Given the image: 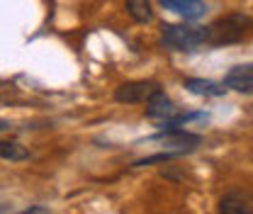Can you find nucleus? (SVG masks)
<instances>
[{
    "instance_id": "1",
    "label": "nucleus",
    "mask_w": 253,
    "mask_h": 214,
    "mask_svg": "<svg viewBox=\"0 0 253 214\" xmlns=\"http://www.w3.org/2000/svg\"><path fill=\"white\" fill-rule=\"evenodd\" d=\"M253 30V17L244 12H229L219 20H214L207 27V46H226L241 42Z\"/></svg>"
},
{
    "instance_id": "2",
    "label": "nucleus",
    "mask_w": 253,
    "mask_h": 214,
    "mask_svg": "<svg viewBox=\"0 0 253 214\" xmlns=\"http://www.w3.org/2000/svg\"><path fill=\"white\" fill-rule=\"evenodd\" d=\"M161 44L173 51H197L207 46V27H192V25H163Z\"/></svg>"
},
{
    "instance_id": "3",
    "label": "nucleus",
    "mask_w": 253,
    "mask_h": 214,
    "mask_svg": "<svg viewBox=\"0 0 253 214\" xmlns=\"http://www.w3.org/2000/svg\"><path fill=\"white\" fill-rule=\"evenodd\" d=\"M151 139H154V141H166L168 151H178V153L192 151V149L202 141V136H200V134H190V131L180 129V127H173V124L163 127V129L156 131Z\"/></svg>"
},
{
    "instance_id": "4",
    "label": "nucleus",
    "mask_w": 253,
    "mask_h": 214,
    "mask_svg": "<svg viewBox=\"0 0 253 214\" xmlns=\"http://www.w3.org/2000/svg\"><path fill=\"white\" fill-rule=\"evenodd\" d=\"M158 90V86L154 81H134V83H122L117 90H115V100L117 102H126V105H134V102H146L154 92Z\"/></svg>"
},
{
    "instance_id": "5",
    "label": "nucleus",
    "mask_w": 253,
    "mask_h": 214,
    "mask_svg": "<svg viewBox=\"0 0 253 214\" xmlns=\"http://www.w3.org/2000/svg\"><path fill=\"white\" fill-rule=\"evenodd\" d=\"M226 90H236L244 95H253V63H244V66H234L221 83Z\"/></svg>"
},
{
    "instance_id": "6",
    "label": "nucleus",
    "mask_w": 253,
    "mask_h": 214,
    "mask_svg": "<svg viewBox=\"0 0 253 214\" xmlns=\"http://www.w3.org/2000/svg\"><path fill=\"white\" fill-rule=\"evenodd\" d=\"M175 115H178V110H175L173 100L166 92L156 90L146 100V117L149 120H166V122H170Z\"/></svg>"
},
{
    "instance_id": "7",
    "label": "nucleus",
    "mask_w": 253,
    "mask_h": 214,
    "mask_svg": "<svg viewBox=\"0 0 253 214\" xmlns=\"http://www.w3.org/2000/svg\"><path fill=\"white\" fill-rule=\"evenodd\" d=\"M219 214H253V197L249 192L231 190L219 200Z\"/></svg>"
},
{
    "instance_id": "8",
    "label": "nucleus",
    "mask_w": 253,
    "mask_h": 214,
    "mask_svg": "<svg viewBox=\"0 0 253 214\" xmlns=\"http://www.w3.org/2000/svg\"><path fill=\"white\" fill-rule=\"evenodd\" d=\"M158 2L166 10H170V12L185 17V20H197V17H202L207 12L205 0H158Z\"/></svg>"
},
{
    "instance_id": "9",
    "label": "nucleus",
    "mask_w": 253,
    "mask_h": 214,
    "mask_svg": "<svg viewBox=\"0 0 253 214\" xmlns=\"http://www.w3.org/2000/svg\"><path fill=\"white\" fill-rule=\"evenodd\" d=\"M185 88H188L192 95H205V97H221L226 88L221 83H214V81H205V78H188L185 81Z\"/></svg>"
},
{
    "instance_id": "10",
    "label": "nucleus",
    "mask_w": 253,
    "mask_h": 214,
    "mask_svg": "<svg viewBox=\"0 0 253 214\" xmlns=\"http://www.w3.org/2000/svg\"><path fill=\"white\" fill-rule=\"evenodd\" d=\"M126 10L141 25H146V22L154 20V10H151V2L149 0H126Z\"/></svg>"
},
{
    "instance_id": "11",
    "label": "nucleus",
    "mask_w": 253,
    "mask_h": 214,
    "mask_svg": "<svg viewBox=\"0 0 253 214\" xmlns=\"http://www.w3.org/2000/svg\"><path fill=\"white\" fill-rule=\"evenodd\" d=\"M0 158H5V161H27L30 149L17 144V141H0Z\"/></svg>"
},
{
    "instance_id": "12",
    "label": "nucleus",
    "mask_w": 253,
    "mask_h": 214,
    "mask_svg": "<svg viewBox=\"0 0 253 214\" xmlns=\"http://www.w3.org/2000/svg\"><path fill=\"white\" fill-rule=\"evenodd\" d=\"M17 214H51L49 212V207H42V205H32V207H27V210H22V212Z\"/></svg>"
},
{
    "instance_id": "13",
    "label": "nucleus",
    "mask_w": 253,
    "mask_h": 214,
    "mask_svg": "<svg viewBox=\"0 0 253 214\" xmlns=\"http://www.w3.org/2000/svg\"><path fill=\"white\" fill-rule=\"evenodd\" d=\"M2 129H7V122H2V120H0V131H2Z\"/></svg>"
}]
</instances>
